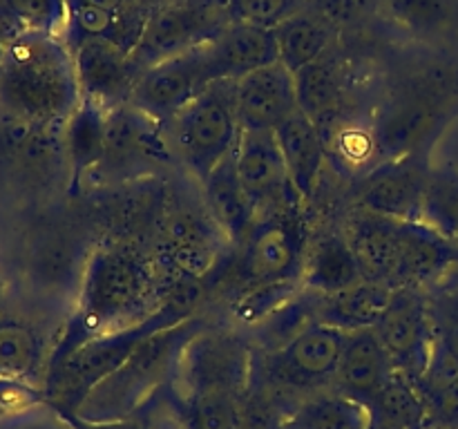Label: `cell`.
<instances>
[{
  "instance_id": "836d02e7",
  "label": "cell",
  "mask_w": 458,
  "mask_h": 429,
  "mask_svg": "<svg viewBox=\"0 0 458 429\" xmlns=\"http://www.w3.org/2000/svg\"><path fill=\"white\" fill-rule=\"evenodd\" d=\"M420 222L458 246V170L452 165L432 170Z\"/></svg>"
},
{
  "instance_id": "52a82bcc",
  "label": "cell",
  "mask_w": 458,
  "mask_h": 429,
  "mask_svg": "<svg viewBox=\"0 0 458 429\" xmlns=\"http://www.w3.org/2000/svg\"><path fill=\"white\" fill-rule=\"evenodd\" d=\"M456 79L445 72L380 105L371 116L380 161L432 150L456 103Z\"/></svg>"
},
{
  "instance_id": "277c9868",
  "label": "cell",
  "mask_w": 458,
  "mask_h": 429,
  "mask_svg": "<svg viewBox=\"0 0 458 429\" xmlns=\"http://www.w3.org/2000/svg\"><path fill=\"white\" fill-rule=\"evenodd\" d=\"M344 340V331L313 320L276 351L253 349L246 393L268 400L289 420L298 409L295 393L311 398L334 387Z\"/></svg>"
},
{
  "instance_id": "83f0119b",
  "label": "cell",
  "mask_w": 458,
  "mask_h": 429,
  "mask_svg": "<svg viewBox=\"0 0 458 429\" xmlns=\"http://www.w3.org/2000/svg\"><path fill=\"white\" fill-rule=\"evenodd\" d=\"M394 289L376 282H358L335 295H320L316 311V322L335 326V329L352 333V331L376 329L380 317L385 315L392 299Z\"/></svg>"
},
{
  "instance_id": "d590c367",
  "label": "cell",
  "mask_w": 458,
  "mask_h": 429,
  "mask_svg": "<svg viewBox=\"0 0 458 429\" xmlns=\"http://www.w3.org/2000/svg\"><path fill=\"white\" fill-rule=\"evenodd\" d=\"M387 16L414 34H437L450 22L454 0H380Z\"/></svg>"
},
{
  "instance_id": "e0dca14e",
  "label": "cell",
  "mask_w": 458,
  "mask_h": 429,
  "mask_svg": "<svg viewBox=\"0 0 458 429\" xmlns=\"http://www.w3.org/2000/svg\"><path fill=\"white\" fill-rule=\"evenodd\" d=\"M235 110L242 132H276L298 112L295 76L280 61L235 80Z\"/></svg>"
},
{
  "instance_id": "f1b7e54d",
  "label": "cell",
  "mask_w": 458,
  "mask_h": 429,
  "mask_svg": "<svg viewBox=\"0 0 458 429\" xmlns=\"http://www.w3.org/2000/svg\"><path fill=\"white\" fill-rule=\"evenodd\" d=\"M273 31H276L280 63L291 74H298L300 70H304L318 58L325 56L329 49H334L335 34H338L334 25H329L325 18L309 12V9L289 16Z\"/></svg>"
},
{
  "instance_id": "8d00e7d4",
  "label": "cell",
  "mask_w": 458,
  "mask_h": 429,
  "mask_svg": "<svg viewBox=\"0 0 458 429\" xmlns=\"http://www.w3.org/2000/svg\"><path fill=\"white\" fill-rule=\"evenodd\" d=\"M231 22L276 29L282 21L307 9V0H224Z\"/></svg>"
},
{
  "instance_id": "ba28073f",
  "label": "cell",
  "mask_w": 458,
  "mask_h": 429,
  "mask_svg": "<svg viewBox=\"0 0 458 429\" xmlns=\"http://www.w3.org/2000/svg\"><path fill=\"white\" fill-rule=\"evenodd\" d=\"M309 240L300 210L258 217L249 237L231 253L233 293L258 284H302Z\"/></svg>"
},
{
  "instance_id": "d4e9b609",
  "label": "cell",
  "mask_w": 458,
  "mask_h": 429,
  "mask_svg": "<svg viewBox=\"0 0 458 429\" xmlns=\"http://www.w3.org/2000/svg\"><path fill=\"white\" fill-rule=\"evenodd\" d=\"M362 282L356 255L343 231L318 232L309 240L302 268V289L318 295H335Z\"/></svg>"
},
{
  "instance_id": "5bb4252c",
  "label": "cell",
  "mask_w": 458,
  "mask_h": 429,
  "mask_svg": "<svg viewBox=\"0 0 458 429\" xmlns=\"http://www.w3.org/2000/svg\"><path fill=\"white\" fill-rule=\"evenodd\" d=\"M233 248L208 210L177 208L165 223V241L159 262L165 271H174L182 280L204 282L215 271H222Z\"/></svg>"
},
{
  "instance_id": "ab89813d",
  "label": "cell",
  "mask_w": 458,
  "mask_h": 429,
  "mask_svg": "<svg viewBox=\"0 0 458 429\" xmlns=\"http://www.w3.org/2000/svg\"><path fill=\"white\" fill-rule=\"evenodd\" d=\"M25 383H13V380H0V416L9 414L13 409H21L34 398Z\"/></svg>"
},
{
  "instance_id": "3957f363",
  "label": "cell",
  "mask_w": 458,
  "mask_h": 429,
  "mask_svg": "<svg viewBox=\"0 0 458 429\" xmlns=\"http://www.w3.org/2000/svg\"><path fill=\"white\" fill-rule=\"evenodd\" d=\"M157 304L152 268L137 253L107 246L92 250L81 273L76 311L47 362L67 356L97 335L143 320Z\"/></svg>"
},
{
  "instance_id": "44dd1931",
  "label": "cell",
  "mask_w": 458,
  "mask_h": 429,
  "mask_svg": "<svg viewBox=\"0 0 458 429\" xmlns=\"http://www.w3.org/2000/svg\"><path fill=\"white\" fill-rule=\"evenodd\" d=\"M293 76L298 107L318 125L322 137L329 134L340 121L347 119V67L334 49Z\"/></svg>"
},
{
  "instance_id": "74e56055",
  "label": "cell",
  "mask_w": 458,
  "mask_h": 429,
  "mask_svg": "<svg viewBox=\"0 0 458 429\" xmlns=\"http://www.w3.org/2000/svg\"><path fill=\"white\" fill-rule=\"evenodd\" d=\"M378 4L380 0H307L309 12L325 18L338 31L367 21Z\"/></svg>"
},
{
  "instance_id": "603a6c76",
  "label": "cell",
  "mask_w": 458,
  "mask_h": 429,
  "mask_svg": "<svg viewBox=\"0 0 458 429\" xmlns=\"http://www.w3.org/2000/svg\"><path fill=\"white\" fill-rule=\"evenodd\" d=\"M208 52L219 80H237L249 72L280 61L276 31L246 22H228L213 40H208Z\"/></svg>"
},
{
  "instance_id": "7bdbcfd3",
  "label": "cell",
  "mask_w": 458,
  "mask_h": 429,
  "mask_svg": "<svg viewBox=\"0 0 458 429\" xmlns=\"http://www.w3.org/2000/svg\"><path fill=\"white\" fill-rule=\"evenodd\" d=\"M4 45H7V34H4V29H3V25H0V54H3V49H4Z\"/></svg>"
},
{
  "instance_id": "4dcf8cb0",
  "label": "cell",
  "mask_w": 458,
  "mask_h": 429,
  "mask_svg": "<svg viewBox=\"0 0 458 429\" xmlns=\"http://www.w3.org/2000/svg\"><path fill=\"white\" fill-rule=\"evenodd\" d=\"M371 429H429V416L419 389L403 375H394L392 383L369 402Z\"/></svg>"
},
{
  "instance_id": "484cf974",
  "label": "cell",
  "mask_w": 458,
  "mask_h": 429,
  "mask_svg": "<svg viewBox=\"0 0 458 429\" xmlns=\"http://www.w3.org/2000/svg\"><path fill=\"white\" fill-rule=\"evenodd\" d=\"M107 112L110 110L98 103L81 98L79 107L63 128V150L70 165V192L79 190L81 181L101 165L106 155Z\"/></svg>"
},
{
  "instance_id": "8992f818",
  "label": "cell",
  "mask_w": 458,
  "mask_h": 429,
  "mask_svg": "<svg viewBox=\"0 0 458 429\" xmlns=\"http://www.w3.org/2000/svg\"><path fill=\"white\" fill-rule=\"evenodd\" d=\"M164 125L168 146L177 159L197 181H204L240 143L235 80H215Z\"/></svg>"
},
{
  "instance_id": "6da1fadb",
  "label": "cell",
  "mask_w": 458,
  "mask_h": 429,
  "mask_svg": "<svg viewBox=\"0 0 458 429\" xmlns=\"http://www.w3.org/2000/svg\"><path fill=\"white\" fill-rule=\"evenodd\" d=\"M201 298V282L182 280L165 290L161 302L143 320L97 335L72 349L67 356L49 360L40 391L43 400H47L58 416L76 414L94 387L114 374L143 340L195 317Z\"/></svg>"
},
{
  "instance_id": "e575fe53",
  "label": "cell",
  "mask_w": 458,
  "mask_h": 429,
  "mask_svg": "<svg viewBox=\"0 0 458 429\" xmlns=\"http://www.w3.org/2000/svg\"><path fill=\"white\" fill-rule=\"evenodd\" d=\"M302 290V284L284 282V284H258L246 286L233 293L228 302V315L244 326H255L267 320L273 311L289 302Z\"/></svg>"
},
{
  "instance_id": "f6af8a7d",
  "label": "cell",
  "mask_w": 458,
  "mask_h": 429,
  "mask_svg": "<svg viewBox=\"0 0 458 429\" xmlns=\"http://www.w3.org/2000/svg\"><path fill=\"white\" fill-rule=\"evenodd\" d=\"M139 427H141V425H139ZM141 429H143V427H141Z\"/></svg>"
},
{
  "instance_id": "ee69618b",
  "label": "cell",
  "mask_w": 458,
  "mask_h": 429,
  "mask_svg": "<svg viewBox=\"0 0 458 429\" xmlns=\"http://www.w3.org/2000/svg\"><path fill=\"white\" fill-rule=\"evenodd\" d=\"M429 429H437V427H429Z\"/></svg>"
},
{
  "instance_id": "7c38bea8",
  "label": "cell",
  "mask_w": 458,
  "mask_h": 429,
  "mask_svg": "<svg viewBox=\"0 0 458 429\" xmlns=\"http://www.w3.org/2000/svg\"><path fill=\"white\" fill-rule=\"evenodd\" d=\"M432 170L428 150L380 161L356 183L353 206L398 222H420Z\"/></svg>"
},
{
  "instance_id": "ac0fdd59",
  "label": "cell",
  "mask_w": 458,
  "mask_h": 429,
  "mask_svg": "<svg viewBox=\"0 0 458 429\" xmlns=\"http://www.w3.org/2000/svg\"><path fill=\"white\" fill-rule=\"evenodd\" d=\"M343 232L356 255L362 280L396 289L403 222L353 210L344 222Z\"/></svg>"
},
{
  "instance_id": "4fadbf2b",
  "label": "cell",
  "mask_w": 458,
  "mask_h": 429,
  "mask_svg": "<svg viewBox=\"0 0 458 429\" xmlns=\"http://www.w3.org/2000/svg\"><path fill=\"white\" fill-rule=\"evenodd\" d=\"M380 342L392 360L394 371L410 383H419L432 358L437 324L432 299L423 289H396L389 307L376 324Z\"/></svg>"
},
{
  "instance_id": "5b68a950",
  "label": "cell",
  "mask_w": 458,
  "mask_h": 429,
  "mask_svg": "<svg viewBox=\"0 0 458 429\" xmlns=\"http://www.w3.org/2000/svg\"><path fill=\"white\" fill-rule=\"evenodd\" d=\"M206 324L204 317L195 315L143 340L114 374L94 387L76 416L97 423L132 420L157 389L177 378L183 349Z\"/></svg>"
},
{
  "instance_id": "9a60e30c",
  "label": "cell",
  "mask_w": 458,
  "mask_h": 429,
  "mask_svg": "<svg viewBox=\"0 0 458 429\" xmlns=\"http://www.w3.org/2000/svg\"><path fill=\"white\" fill-rule=\"evenodd\" d=\"M235 165L258 217L300 210L304 204L295 190L273 132H242Z\"/></svg>"
},
{
  "instance_id": "60d3db41",
  "label": "cell",
  "mask_w": 458,
  "mask_h": 429,
  "mask_svg": "<svg viewBox=\"0 0 458 429\" xmlns=\"http://www.w3.org/2000/svg\"><path fill=\"white\" fill-rule=\"evenodd\" d=\"M61 418L70 425V429H141L137 420H112V423H97L85 420L76 414H61Z\"/></svg>"
},
{
  "instance_id": "9c48e42d",
  "label": "cell",
  "mask_w": 458,
  "mask_h": 429,
  "mask_svg": "<svg viewBox=\"0 0 458 429\" xmlns=\"http://www.w3.org/2000/svg\"><path fill=\"white\" fill-rule=\"evenodd\" d=\"M253 347L231 329L206 324L192 335L179 360L177 384L186 398L228 396L244 400L250 378Z\"/></svg>"
},
{
  "instance_id": "7a4b0ae2",
  "label": "cell",
  "mask_w": 458,
  "mask_h": 429,
  "mask_svg": "<svg viewBox=\"0 0 458 429\" xmlns=\"http://www.w3.org/2000/svg\"><path fill=\"white\" fill-rule=\"evenodd\" d=\"M74 61L65 40L16 34L0 54V119L61 128L79 107Z\"/></svg>"
},
{
  "instance_id": "30bf717a",
  "label": "cell",
  "mask_w": 458,
  "mask_h": 429,
  "mask_svg": "<svg viewBox=\"0 0 458 429\" xmlns=\"http://www.w3.org/2000/svg\"><path fill=\"white\" fill-rule=\"evenodd\" d=\"M231 22L224 0H177L152 9L130 54L139 72L213 40Z\"/></svg>"
},
{
  "instance_id": "8fae6325",
  "label": "cell",
  "mask_w": 458,
  "mask_h": 429,
  "mask_svg": "<svg viewBox=\"0 0 458 429\" xmlns=\"http://www.w3.org/2000/svg\"><path fill=\"white\" fill-rule=\"evenodd\" d=\"M217 79L208 43L155 63L139 74L130 103L157 123H168Z\"/></svg>"
},
{
  "instance_id": "f546056e",
  "label": "cell",
  "mask_w": 458,
  "mask_h": 429,
  "mask_svg": "<svg viewBox=\"0 0 458 429\" xmlns=\"http://www.w3.org/2000/svg\"><path fill=\"white\" fill-rule=\"evenodd\" d=\"M284 429H371L369 407L335 389L320 391L291 414Z\"/></svg>"
},
{
  "instance_id": "2e32d148",
  "label": "cell",
  "mask_w": 458,
  "mask_h": 429,
  "mask_svg": "<svg viewBox=\"0 0 458 429\" xmlns=\"http://www.w3.org/2000/svg\"><path fill=\"white\" fill-rule=\"evenodd\" d=\"M70 52L81 98L98 103L106 110L130 101L141 72L128 52L103 38L79 40L70 45Z\"/></svg>"
},
{
  "instance_id": "ffe728a7",
  "label": "cell",
  "mask_w": 458,
  "mask_h": 429,
  "mask_svg": "<svg viewBox=\"0 0 458 429\" xmlns=\"http://www.w3.org/2000/svg\"><path fill=\"white\" fill-rule=\"evenodd\" d=\"M396 375L392 360L385 351L376 329H362L347 333L334 389L369 405Z\"/></svg>"
},
{
  "instance_id": "1f68e13d",
  "label": "cell",
  "mask_w": 458,
  "mask_h": 429,
  "mask_svg": "<svg viewBox=\"0 0 458 429\" xmlns=\"http://www.w3.org/2000/svg\"><path fill=\"white\" fill-rule=\"evenodd\" d=\"M47 358L34 326L21 320H0V380L30 383Z\"/></svg>"
},
{
  "instance_id": "b9f144b4",
  "label": "cell",
  "mask_w": 458,
  "mask_h": 429,
  "mask_svg": "<svg viewBox=\"0 0 458 429\" xmlns=\"http://www.w3.org/2000/svg\"><path fill=\"white\" fill-rule=\"evenodd\" d=\"M438 286H458V246H456V255H454V264H452L450 273L445 275V280L441 282Z\"/></svg>"
},
{
  "instance_id": "cb8c5ba5",
  "label": "cell",
  "mask_w": 458,
  "mask_h": 429,
  "mask_svg": "<svg viewBox=\"0 0 458 429\" xmlns=\"http://www.w3.org/2000/svg\"><path fill=\"white\" fill-rule=\"evenodd\" d=\"M199 183L206 210L231 241L233 248H237L258 222V210L237 174L235 152Z\"/></svg>"
},
{
  "instance_id": "f35d334b",
  "label": "cell",
  "mask_w": 458,
  "mask_h": 429,
  "mask_svg": "<svg viewBox=\"0 0 458 429\" xmlns=\"http://www.w3.org/2000/svg\"><path fill=\"white\" fill-rule=\"evenodd\" d=\"M437 333L458 349V286H437L429 290Z\"/></svg>"
},
{
  "instance_id": "7402d4cb",
  "label": "cell",
  "mask_w": 458,
  "mask_h": 429,
  "mask_svg": "<svg viewBox=\"0 0 458 429\" xmlns=\"http://www.w3.org/2000/svg\"><path fill=\"white\" fill-rule=\"evenodd\" d=\"M273 137L295 190L300 192L302 201H313L322 170L329 159L322 132L302 110H298L284 123L277 125Z\"/></svg>"
},
{
  "instance_id": "d6a6232c",
  "label": "cell",
  "mask_w": 458,
  "mask_h": 429,
  "mask_svg": "<svg viewBox=\"0 0 458 429\" xmlns=\"http://www.w3.org/2000/svg\"><path fill=\"white\" fill-rule=\"evenodd\" d=\"M70 22L67 0H0V25L7 38L16 34H45L63 38Z\"/></svg>"
},
{
  "instance_id": "4316f807",
  "label": "cell",
  "mask_w": 458,
  "mask_h": 429,
  "mask_svg": "<svg viewBox=\"0 0 458 429\" xmlns=\"http://www.w3.org/2000/svg\"><path fill=\"white\" fill-rule=\"evenodd\" d=\"M416 389L432 427L458 429V349L441 333H437L432 358Z\"/></svg>"
},
{
  "instance_id": "d6986e66",
  "label": "cell",
  "mask_w": 458,
  "mask_h": 429,
  "mask_svg": "<svg viewBox=\"0 0 458 429\" xmlns=\"http://www.w3.org/2000/svg\"><path fill=\"white\" fill-rule=\"evenodd\" d=\"M155 119L143 114L132 103H121L107 112L106 155L97 170L125 172L137 165L155 161L168 152V139L161 137Z\"/></svg>"
}]
</instances>
